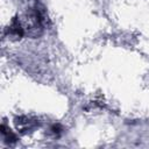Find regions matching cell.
<instances>
[{
	"label": "cell",
	"mask_w": 149,
	"mask_h": 149,
	"mask_svg": "<svg viewBox=\"0 0 149 149\" xmlns=\"http://www.w3.org/2000/svg\"><path fill=\"white\" fill-rule=\"evenodd\" d=\"M8 30H9V34L10 35H13L15 37H19V38H21L24 35V29L22 28L21 22L19 21L17 17H14L12 20V22H10V24L8 27Z\"/></svg>",
	"instance_id": "cell-2"
},
{
	"label": "cell",
	"mask_w": 149,
	"mask_h": 149,
	"mask_svg": "<svg viewBox=\"0 0 149 149\" xmlns=\"http://www.w3.org/2000/svg\"><path fill=\"white\" fill-rule=\"evenodd\" d=\"M51 130H52V133H54V134H58V133H61V132H62V128H61V126H59V125H54V126L51 127Z\"/></svg>",
	"instance_id": "cell-4"
},
{
	"label": "cell",
	"mask_w": 149,
	"mask_h": 149,
	"mask_svg": "<svg viewBox=\"0 0 149 149\" xmlns=\"http://www.w3.org/2000/svg\"><path fill=\"white\" fill-rule=\"evenodd\" d=\"M1 133H2V134H3V136H5V141H6V142L14 143V142H16V141H17L16 136L10 132V129H6V126H5V125H2V126H1Z\"/></svg>",
	"instance_id": "cell-3"
},
{
	"label": "cell",
	"mask_w": 149,
	"mask_h": 149,
	"mask_svg": "<svg viewBox=\"0 0 149 149\" xmlns=\"http://www.w3.org/2000/svg\"><path fill=\"white\" fill-rule=\"evenodd\" d=\"M16 128L21 134H27L29 132H33L40 126V121L35 118H28V116H20L15 119Z\"/></svg>",
	"instance_id": "cell-1"
}]
</instances>
